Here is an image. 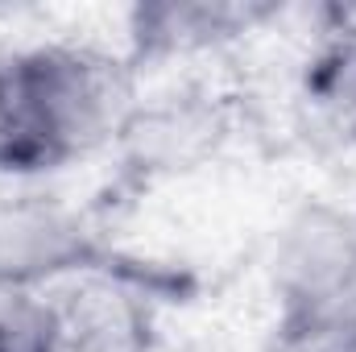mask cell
Here are the masks:
<instances>
[{
	"instance_id": "1",
	"label": "cell",
	"mask_w": 356,
	"mask_h": 352,
	"mask_svg": "<svg viewBox=\"0 0 356 352\" xmlns=\"http://www.w3.org/2000/svg\"><path fill=\"white\" fill-rule=\"evenodd\" d=\"M21 58L67 162L120 137L137 108L129 63L91 46H33L21 50Z\"/></svg>"
},
{
	"instance_id": "2",
	"label": "cell",
	"mask_w": 356,
	"mask_h": 352,
	"mask_svg": "<svg viewBox=\"0 0 356 352\" xmlns=\"http://www.w3.org/2000/svg\"><path fill=\"white\" fill-rule=\"evenodd\" d=\"M348 286H356V216L323 199L302 203L282 224L273 249L277 332L340 298Z\"/></svg>"
},
{
	"instance_id": "3",
	"label": "cell",
	"mask_w": 356,
	"mask_h": 352,
	"mask_svg": "<svg viewBox=\"0 0 356 352\" xmlns=\"http://www.w3.org/2000/svg\"><path fill=\"white\" fill-rule=\"evenodd\" d=\"M99 269H129L116 265L58 203L46 199H17L0 207V286L38 290L58 278H83Z\"/></svg>"
},
{
	"instance_id": "4",
	"label": "cell",
	"mask_w": 356,
	"mask_h": 352,
	"mask_svg": "<svg viewBox=\"0 0 356 352\" xmlns=\"http://www.w3.org/2000/svg\"><path fill=\"white\" fill-rule=\"evenodd\" d=\"M149 269H99L83 273L54 298L67 352H149Z\"/></svg>"
},
{
	"instance_id": "5",
	"label": "cell",
	"mask_w": 356,
	"mask_h": 352,
	"mask_svg": "<svg viewBox=\"0 0 356 352\" xmlns=\"http://www.w3.org/2000/svg\"><path fill=\"white\" fill-rule=\"evenodd\" d=\"M224 137V116L203 95H170L162 104H137L120 129L129 166L145 175H178L199 166Z\"/></svg>"
},
{
	"instance_id": "6",
	"label": "cell",
	"mask_w": 356,
	"mask_h": 352,
	"mask_svg": "<svg viewBox=\"0 0 356 352\" xmlns=\"http://www.w3.org/2000/svg\"><path fill=\"white\" fill-rule=\"evenodd\" d=\"M266 13L269 8L224 4V0L137 4L129 13V50H133V63H166L178 54H199V50H211V46L245 33Z\"/></svg>"
},
{
	"instance_id": "7",
	"label": "cell",
	"mask_w": 356,
	"mask_h": 352,
	"mask_svg": "<svg viewBox=\"0 0 356 352\" xmlns=\"http://www.w3.org/2000/svg\"><path fill=\"white\" fill-rule=\"evenodd\" d=\"M67 166L33 83L25 75L21 50H0V175H46Z\"/></svg>"
},
{
	"instance_id": "8",
	"label": "cell",
	"mask_w": 356,
	"mask_h": 352,
	"mask_svg": "<svg viewBox=\"0 0 356 352\" xmlns=\"http://www.w3.org/2000/svg\"><path fill=\"white\" fill-rule=\"evenodd\" d=\"M307 99L340 133L356 145V46L353 42H323V50L307 67Z\"/></svg>"
},
{
	"instance_id": "9",
	"label": "cell",
	"mask_w": 356,
	"mask_h": 352,
	"mask_svg": "<svg viewBox=\"0 0 356 352\" xmlns=\"http://www.w3.org/2000/svg\"><path fill=\"white\" fill-rule=\"evenodd\" d=\"M0 352H67L54 298L0 286Z\"/></svg>"
},
{
	"instance_id": "10",
	"label": "cell",
	"mask_w": 356,
	"mask_h": 352,
	"mask_svg": "<svg viewBox=\"0 0 356 352\" xmlns=\"http://www.w3.org/2000/svg\"><path fill=\"white\" fill-rule=\"evenodd\" d=\"M290 352H356V286L277 332Z\"/></svg>"
},
{
	"instance_id": "11",
	"label": "cell",
	"mask_w": 356,
	"mask_h": 352,
	"mask_svg": "<svg viewBox=\"0 0 356 352\" xmlns=\"http://www.w3.org/2000/svg\"><path fill=\"white\" fill-rule=\"evenodd\" d=\"M319 25L327 42H353L356 46V0H336L319 8Z\"/></svg>"
}]
</instances>
